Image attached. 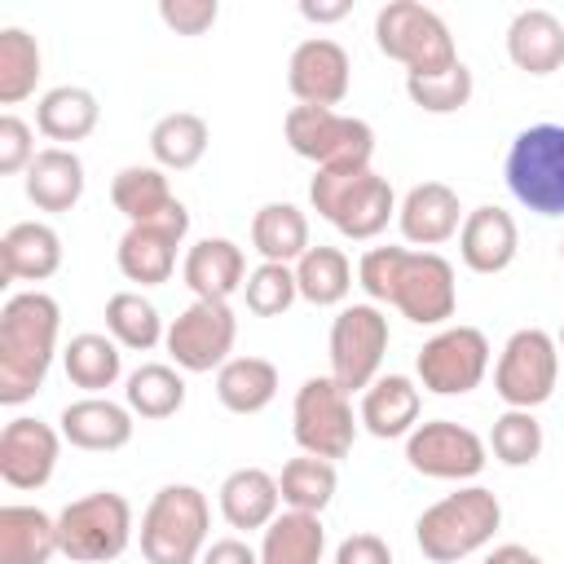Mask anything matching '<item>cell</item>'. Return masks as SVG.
Returning <instances> with one entry per match:
<instances>
[{
    "label": "cell",
    "instance_id": "obj_1",
    "mask_svg": "<svg viewBox=\"0 0 564 564\" xmlns=\"http://www.w3.org/2000/svg\"><path fill=\"white\" fill-rule=\"evenodd\" d=\"M357 286L370 304H392L414 326H445L458 313L454 264L441 251L370 247L357 260Z\"/></svg>",
    "mask_w": 564,
    "mask_h": 564
},
{
    "label": "cell",
    "instance_id": "obj_2",
    "mask_svg": "<svg viewBox=\"0 0 564 564\" xmlns=\"http://www.w3.org/2000/svg\"><path fill=\"white\" fill-rule=\"evenodd\" d=\"M62 308L48 291H18L0 308V405L31 401L57 357Z\"/></svg>",
    "mask_w": 564,
    "mask_h": 564
},
{
    "label": "cell",
    "instance_id": "obj_3",
    "mask_svg": "<svg viewBox=\"0 0 564 564\" xmlns=\"http://www.w3.org/2000/svg\"><path fill=\"white\" fill-rule=\"evenodd\" d=\"M498 524H502L498 494L485 485H458L454 494L423 507V516L414 520V542H419L423 560L458 564V560L485 551L494 542Z\"/></svg>",
    "mask_w": 564,
    "mask_h": 564
},
{
    "label": "cell",
    "instance_id": "obj_4",
    "mask_svg": "<svg viewBox=\"0 0 564 564\" xmlns=\"http://www.w3.org/2000/svg\"><path fill=\"white\" fill-rule=\"evenodd\" d=\"M308 203L344 238L370 242L397 220V194L375 167H322L308 181Z\"/></svg>",
    "mask_w": 564,
    "mask_h": 564
},
{
    "label": "cell",
    "instance_id": "obj_5",
    "mask_svg": "<svg viewBox=\"0 0 564 564\" xmlns=\"http://www.w3.org/2000/svg\"><path fill=\"white\" fill-rule=\"evenodd\" d=\"M212 546V502L198 485H163L141 511L145 564H198Z\"/></svg>",
    "mask_w": 564,
    "mask_h": 564
},
{
    "label": "cell",
    "instance_id": "obj_6",
    "mask_svg": "<svg viewBox=\"0 0 564 564\" xmlns=\"http://www.w3.org/2000/svg\"><path fill=\"white\" fill-rule=\"evenodd\" d=\"M375 44L383 57L401 62L405 75H441L449 70L458 57V44L445 26V18L419 0H388L375 13Z\"/></svg>",
    "mask_w": 564,
    "mask_h": 564
},
{
    "label": "cell",
    "instance_id": "obj_7",
    "mask_svg": "<svg viewBox=\"0 0 564 564\" xmlns=\"http://www.w3.org/2000/svg\"><path fill=\"white\" fill-rule=\"evenodd\" d=\"M507 189L533 216H564V123H529L511 137L502 163Z\"/></svg>",
    "mask_w": 564,
    "mask_h": 564
},
{
    "label": "cell",
    "instance_id": "obj_8",
    "mask_svg": "<svg viewBox=\"0 0 564 564\" xmlns=\"http://www.w3.org/2000/svg\"><path fill=\"white\" fill-rule=\"evenodd\" d=\"M132 502L119 489H93L57 511L62 555L75 564H110L132 542Z\"/></svg>",
    "mask_w": 564,
    "mask_h": 564
},
{
    "label": "cell",
    "instance_id": "obj_9",
    "mask_svg": "<svg viewBox=\"0 0 564 564\" xmlns=\"http://www.w3.org/2000/svg\"><path fill=\"white\" fill-rule=\"evenodd\" d=\"M286 145L322 167H370L375 159V128L357 115L326 110V106H291L282 119Z\"/></svg>",
    "mask_w": 564,
    "mask_h": 564
},
{
    "label": "cell",
    "instance_id": "obj_10",
    "mask_svg": "<svg viewBox=\"0 0 564 564\" xmlns=\"http://www.w3.org/2000/svg\"><path fill=\"white\" fill-rule=\"evenodd\" d=\"M361 419L352 414V397L330 379V375H313L295 388L291 401V436L300 445V454L313 458H348L352 441H357Z\"/></svg>",
    "mask_w": 564,
    "mask_h": 564
},
{
    "label": "cell",
    "instance_id": "obj_11",
    "mask_svg": "<svg viewBox=\"0 0 564 564\" xmlns=\"http://www.w3.org/2000/svg\"><path fill=\"white\" fill-rule=\"evenodd\" d=\"M388 344H392V330H388V313L379 304H370V300L344 304L330 322V379L348 397L366 392L379 379Z\"/></svg>",
    "mask_w": 564,
    "mask_h": 564
},
{
    "label": "cell",
    "instance_id": "obj_12",
    "mask_svg": "<svg viewBox=\"0 0 564 564\" xmlns=\"http://www.w3.org/2000/svg\"><path fill=\"white\" fill-rule=\"evenodd\" d=\"M560 383V344L542 326H520L494 366V392L507 410H538L555 397Z\"/></svg>",
    "mask_w": 564,
    "mask_h": 564
},
{
    "label": "cell",
    "instance_id": "obj_13",
    "mask_svg": "<svg viewBox=\"0 0 564 564\" xmlns=\"http://www.w3.org/2000/svg\"><path fill=\"white\" fill-rule=\"evenodd\" d=\"M489 339L480 326H441L414 357V375L419 388L436 392V397H467L471 388L485 383L489 375Z\"/></svg>",
    "mask_w": 564,
    "mask_h": 564
},
{
    "label": "cell",
    "instance_id": "obj_14",
    "mask_svg": "<svg viewBox=\"0 0 564 564\" xmlns=\"http://www.w3.org/2000/svg\"><path fill=\"white\" fill-rule=\"evenodd\" d=\"M238 339V317L225 300H189L172 322H167V352L176 370L185 375H207L220 370L234 352Z\"/></svg>",
    "mask_w": 564,
    "mask_h": 564
},
{
    "label": "cell",
    "instance_id": "obj_15",
    "mask_svg": "<svg viewBox=\"0 0 564 564\" xmlns=\"http://www.w3.org/2000/svg\"><path fill=\"white\" fill-rule=\"evenodd\" d=\"M405 463L410 471L427 480H476L489 463V441H480L467 423L454 419H427L405 436Z\"/></svg>",
    "mask_w": 564,
    "mask_h": 564
},
{
    "label": "cell",
    "instance_id": "obj_16",
    "mask_svg": "<svg viewBox=\"0 0 564 564\" xmlns=\"http://www.w3.org/2000/svg\"><path fill=\"white\" fill-rule=\"evenodd\" d=\"M286 88L295 106H326L335 110L352 88V62L348 48L330 35H308L291 48L286 62Z\"/></svg>",
    "mask_w": 564,
    "mask_h": 564
},
{
    "label": "cell",
    "instance_id": "obj_17",
    "mask_svg": "<svg viewBox=\"0 0 564 564\" xmlns=\"http://www.w3.org/2000/svg\"><path fill=\"white\" fill-rule=\"evenodd\" d=\"M62 458V432L44 419L18 414L0 432V480L13 489H44Z\"/></svg>",
    "mask_w": 564,
    "mask_h": 564
},
{
    "label": "cell",
    "instance_id": "obj_18",
    "mask_svg": "<svg viewBox=\"0 0 564 564\" xmlns=\"http://www.w3.org/2000/svg\"><path fill=\"white\" fill-rule=\"evenodd\" d=\"M189 234V212L176 220H154V225H128L119 247H115V264L128 282L137 286H163L176 273V251Z\"/></svg>",
    "mask_w": 564,
    "mask_h": 564
},
{
    "label": "cell",
    "instance_id": "obj_19",
    "mask_svg": "<svg viewBox=\"0 0 564 564\" xmlns=\"http://www.w3.org/2000/svg\"><path fill=\"white\" fill-rule=\"evenodd\" d=\"M463 216H467V212H463L454 185H445V181H419V185H410L405 198L397 203V229H401V238H405L410 247H419V251H432V247L458 238Z\"/></svg>",
    "mask_w": 564,
    "mask_h": 564
},
{
    "label": "cell",
    "instance_id": "obj_20",
    "mask_svg": "<svg viewBox=\"0 0 564 564\" xmlns=\"http://www.w3.org/2000/svg\"><path fill=\"white\" fill-rule=\"evenodd\" d=\"M132 410L110 401V397H79L70 405H62L57 414V432L66 445L88 449V454H115L132 441Z\"/></svg>",
    "mask_w": 564,
    "mask_h": 564
},
{
    "label": "cell",
    "instance_id": "obj_21",
    "mask_svg": "<svg viewBox=\"0 0 564 564\" xmlns=\"http://www.w3.org/2000/svg\"><path fill=\"white\" fill-rule=\"evenodd\" d=\"M520 251V229H516V216L485 203V207H471L463 216V229H458V260L471 269V273H502Z\"/></svg>",
    "mask_w": 564,
    "mask_h": 564
},
{
    "label": "cell",
    "instance_id": "obj_22",
    "mask_svg": "<svg viewBox=\"0 0 564 564\" xmlns=\"http://www.w3.org/2000/svg\"><path fill=\"white\" fill-rule=\"evenodd\" d=\"M110 203L128 225H154L185 216V203L172 194L167 172L154 163H128L110 176Z\"/></svg>",
    "mask_w": 564,
    "mask_h": 564
},
{
    "label": "cell",
    "instance_id": "obj_23",
    "mask_svg": "<svg viewBox=\"0 0 564 564\" xmlns=\"http://www.w3.org/2000/svg\"><path fill=\"white\" fill-rule=\"evenodd\" d=\"M181 278L194 291V300L229 304L247 286V256L234 238H198L181 260Z\"/></svg>",
    "mask_w": 564,
    "mask_h": 564
},
{
    "label": "cell",
    "instance_id": "obj_24",
    "mask_svg": "<svg viewBox=\"0 0 564 564\" xmlns=\"http://www.w3.org/2000/svg\"><path fill=\"white\" fill-rule=\"evenodd\" d=\"M419 410H423V388L410 375H379L361 392L357 419L370 436L397 441V436H410L419 427Z\"/></svg>",
    "mask_w": 564,
    "mask_h": 564
},
{
    "label": "cell",
    "instance_id": "obj_25",
    "mask_svg": "<svg viewBox=\"0 0 564 564\" xmlns=\"http://www.w3.org/2000/svg\"><path fill=\"white\" fill-rule=\"evenodd\" d=\"M216 507L225 516L229 529H269L273 516L282 511V489H278V476H269L264 467H234L220 489H216Z\"/></svg>",
    "mask_w": 564,
    "mask_h": 564
},
{
    "label": "cell",
    "instance_id": "obj_26",
    "mask_svg": "<svg viewBox=\"0 0 564 564\" xmlns=\"http://www.w3.org/2000/svg\"><path fill=\"white\" fill-rule=\"evenodd\" d=\"M0 269L9 282H48L62 269V234L48 220H18L0 238Z\"/></svg>",
    "mask_w": 564,
    "mask_h": 564
},
{
    "label": "cell",
    "instance_id": "obj_27",
    "mask_svg": "<svg viewBox=\"0 0 564 564\" xmlns=\"http://www.w3.org/2000/svg\"><path fill=\"white\" fill-rule=\"evenodd\" d=\"M507 57L516 70L524 75H551L564 66V22L533 4V9H520L507 26Z\"/></svg>",
    "mask_w": 564,
    "mask_h": 564
},
{
    "label": "cell",
    "instance_id": "obj_28",
    "mask_svg": "<svg viewBox=\"0 0 564 564\" xmlns=\"http://www.w3.org/2000/svg\"><path fill=\"white\" fill-rule=\"evenodd\" d=\"M84 159L66 145H44L35 163L22 172V189L40 212H70L84 198Z\"/></svg>",
    "mask_w": 564,
    "mask_h": 564
},
{
    "label": "cell",
    "instance_id": "obj_29",
    "mask_svg": "<svg viewBox=\"0 0 564 564\" xmlns=\"http://www.w3.org/2000/svg\"><path fill=\"white\" fill-rule=\"evenodd\" d=\"M101 123V101L93 88H79V84H57L48 88L40 101H35V128L53 141V145H66L75 150V141H88Z\"/></svg>",
    "mask_w": 564,
    "mask_h": 564
},
{
    "label": "cell",
    "instance_id": "obj_30",
    "mask_svg": "<svg viewBox=\"0 0 564 564\" xmlns=\"http://www.w3.org/2000/svg\"><path fill=\"white\" fill-rule=\"evenodd\" d=\"M53 555H62L57 516L26 502L0 507V564H48Z\"/></svg>",
    "mask_w": 564,
    "mask_h": 564
},
{
    "label": "cell",
    "instance_id": "obj_31",
    "mask_svg": "<svg viewBox=\"0 0 564 564\" xmlns=\"http://www.w3.org/2000/svg\"><path fill=\"white\" fill-rule=\"evenodd\" d=\"M326 560V524L313 511H278L260 533V564H322Z\"/></svg>",
    "mask_w": 564,
    "mask_h": 564
},
{
    "label": "cell",
    "instance_id": "obj_32",
    "mask_svg": "<svg viewBox=\"0 0 564 564\" xmlns=\"http://www.w3.org/2000/svg\"><path fill=\"white\" fill-rule=\"evenodd\" d=\"M207 145H212V128L194 110H167L150 128V154H154V167H163V172H189V167H198L203 154H207Z\"/></svg>",
    "mask_w": 564,
    "mask_h": 564
},
{
    "label": "cell",
    "instance_id": "obj_33",
    "mask_svg": "<svg viewBox=\"0 0 564 564\" xmlns=\"http://www.w3.org/2000/svg\"><path fill=\"white\" fill-rule=\"evenodd\" d=\"M278 366L269 357H229L216 370V401L229 414H260L278 397Z\"/></svg>",
    "mask_w": 564,
    "mask_h": 564
},
{
    "label": "cell",
    "instance_id": "obj_34",
    "mask_svg": "<svg viewBox=\"0 0 564 564\" xmlns=\"http://www.w3.org/2000/svg\"><path fill=\"white\" fill-rule=\"evenodd\" d=\"M251 247L260 260L273 264H295L313 242H308V216L295 203H264L251 216Z\"/></svg>",
    "mask_w": 564,
    "mask_h": 564
},
{
    "label": "cell",
    "instance_id": "obj_35",
    "mask_svg": "<svg viewBox=\"0 0 564 564\" xmlns=\"http://www.w3.org/2000/svg\"><path fill=\"white\" fill-rule=\"evenodd\" d=\"M295 286H300V300H308L313 308H344L348 291H352V260L339 251V247H308L300 260H295Z\"/></svg>",
    "mask_w": 564,
    "mask_h": 564
},
{
    "label": "cell",
    "instance_id": "obj_36",
    "mask_svg": "<svg viewBox=\"0 0 564 564\" xmlns=\"http://www.w3.org/2000/svg\"><path fill=\"white\" fill-rule=\"evenodd\" d=\"M62 370L75 388H84L88 397H101L106 388L119 383L123 375V352L110 335H97V330H84L75 335L66 348H62Z\"/></svg>",
    "mask_w": 564,
    "mask_h": 564
},
{
    "label": "cell",
    "instance_id": "obj_37",
    "mask_svg": "<svg viewBox=\"0 0 564 564\" xmlns=\"http://www.w3.org/2000/svg\"><path fill=\"white\" fill-rule=\"evenodd\" d=\"M123 405L141 419H172L185 405V370L167 366V361H145L128 375L123 383Z\"/></svg>",
    "mask_w": 564,
    "mask_h": 564
},
{
    "label": "cell",
    "instance_id": "obj_38",
    "mask_svg": "<svg viewBox=\"0 0 564 564\" xmlns=\"http://www.w3.org/2000/svg\"><path fill=\"white\" fill-rule=\"evenodd\" d=\"M44 75L40 40L26 26H0V106H18Z\"/></svg>",
    "mask_w": 564,
    "mask_h": 564
},
{
    "label": "cell",
    "instance_id": "obj_39",
    "mask_svg": "<svg viewBox=\"0 0 564 564\" xmlns=\"http://www.w3.org/2000/svg\"><path fill=\"white\" fill-rule=\"evenodd\" d=\"M106 330L119 348H132V352H150L167 339V326H163L159 308L141 291H115L106 300Z\"/></svg>",
    "mask_w": 564,
    "mask_h": 564
},
{
    "label": "cell",
    "instance_id": "obj_40",
    "mask_svg": "<svg viewBox=\"0 0 564 564\" xmlns=\"http://www.w3.org/2000/svg\"><path fill=\"white\" fill-rule=\"evenodd\" d=\"M278 489H282V507L291 511H313L322 516L339 489V471L330 458H313V454H300L282 467L278 476Z\"/></svg>",
    "mask_w": 564,
    "mask_h": 564
},
{
    "label": "cell",
    "instance_id": "obj_41",
    "mask_svg": "<svg viewBox=\"0 0 564 564\" xmlns=\"http://www.w3.org/2000/svg\"><path fill=\"white\" fill-rule=\"evenodd\" d=\"M476 93V79H471V66L467 62H454L449 70L441 75H405V97L423 110V115H454L471 101Z\"/></svg>",
    "mask_w": 564,
    "mask_h": 564
},
{
    "label": "cell",
    "instance_id": "obj_42",
    "mask_svg": "<svg viewBox=\"0 0 564 564\" xmlns=\"http://www.w3.org/2000/svg\"><path fill=\"white\" fill-rule=\"evenodd\" d=\"M546 436H542V423L533 419V410H502L489 427V449L502 467H529L538 463Z\"/></svg>",
    "mask_w": 564,
    "mask_h": 564
},
{
    "label": "cell",
    "instance_id": "obj_43",
    "mask_svg": "<svg viewBox=\"0 0 564 564\" xmlns=\"http://www.w3.org/2000/svg\"><path fill=\"white\" fill-rule=\"evenodd\" d=\"M247 308L256 317H282L295 300H300V286H295V264H273V260H260L251 273H247Z\"/></svg>",
    "mask_w": 564,
    "mask_h": 564
},
{
    "label": "cell",
    "instance_id": "obj_44",
    "mask_svg": "<svg viewBox=\"0 0 564 564\" xmlns=\"http://www.w3.org/2000/svg\"><path fill=\"white\" fill-rule=\"evenodd\" d=\"M220 18L216 0H159V22L176 35H207Z\"/></svg>",
    "mask_w": 564,
    "mask_h": 564
},
{
    "label": "cell",
    "instance_id": "obj_45",
    "mask_svg": "<svg viewBox=\"0 0 564 564\" xmlns=\"http://www.w3.org/2000/svg\"><path fill=\"white\" fill-rule=\"evenodd\" d=\"M35 132H31V123L26 119H18V115H0V172L4 176H18V172H26L31 163H35Z\"/></svg>",
    "mask_w": 564,
    "mask_h": 564
},
{
    "label": "cell",
    "instance_id": "obj_46",
    "mask_svg": "<svg viewBox=\"0 0 564 564\" xmlns=\"http://www.w3.org/2000/svg\"><path fill=\"white\" fill-rule=\"evenodd\" d=\"M335 564H392V546L379 533H348L335 546Z\"/></svg>",
    "mask_w": 564,
    "mask_h": 564
},
{
    "label": "cell",
    "instance_id": "obj_47",
    "mask_svg": "<svg viewBox=\"0 0 564 564\" xmlns=\"http://www.w3.org/2000/svg\"><path fill=\"white\" fill-rule=\"evenodd\" d=\"M198 564H260V551L247 546L242 538H216Z\"/></svg>",
    "mask_w": 564,
    "mask_h": 564
},
{
    "label": "cell",
    "instance_id": "obj_48",
    "mask_svg": "<svg viewBox=\"0 0 564 564\" xmlns=\"http://www.w3.org/2000/svg\"><path fill=\"white\" fill-rule=\"evenodd\" d=\"M348 13H352L348 0H300V18H308V22H317V26L339 22V18H348Z\"/></svg>",
    "mask_w": 564,
    "mask_h": 564
},
{
    "label": "cell",
    "instance_id": "obj_49",
    "mask_svg": "<svg viewBox=\"0 0 564 564\" xmlns=\"http://www.w3.org/2000/svg\"><path fill=\"white\" fill-rule=\"evenodd\" d=\"M480 564H546L538 551H529V546H520V542H502V546H494Z\"/></svg>",
    "mask_w": 564,
    "mask_h": 564
},
{
    "label": "cell",
    "instance_id": "obj_50",
    "mask_svg": "<svg viewBox=\"0 0 564 564\" xmlns=\"http://www.w3.org/2000/svg\"><path fill=\"white\" fill-rule=\"evenodd\" d=\"M555 344H560V357H564V326H560V335H555Z\"/></svg>",
    "mask_w": 564,
    "mask_h": 564
},
{
    "label": "cell",
    "instance_id": "obj_51",
    "mask_svg": "<svg viewBox=\"0 0 564 564\" xmlns=\"http://www.w3.org/2000/svg\"><path fill=\"white\" fill-rule=\"evenodd\" d=\"M560 260H564V242H560Z\"/></svg>",
    "mask_w": 564,
    "mask_h": 564
}]
</instances>
